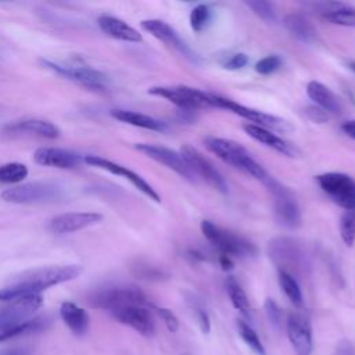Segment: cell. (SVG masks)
I'll return each mask as SVG.
<instances>
[{
    "mask_svg": "<svg viewBox=\"0 0 355 355\" xmlns=\"http://www.w3.org/2000/svg\"><path fill=\"white\" fill-rule=\"evenodd\" d=\"M46 326L47 320L43 318H33L19 324H0V341H6L8 338H14L18 336L37 333L46 329Z\"/></svg>",
    "mask_w": 355,
    "mask_h": 355,
    "instance_id": "f1b7e54d",
    "label": "cell"
},
{
    "mask_svg": "<svg viewBox=\"0 0 355 355\" xmlns=\"http://www.w3.org/2000/svg\"><path fill=\"white\" fill-rule=\"evenodd\" d=\"M42 64L62 78L96 93H105L110 87L108 76L92 67L80 64H64L50 60H42Z\"/></svg>",
    "mask_w": 355,
    "mask_h": 355,
    "instance_id": "5b68a950",
    "label": "cell"
},
{
    "mask_svg": "<svg viewBox=\"0 0 355 355\" xmlns=\"http://www.w3.org/2000/svg\"><path fill=\"white\" fill-rule=\"evenodd\" d=\"M211 97H212V103H214L215 108L227 110V111L247 119L248 123L258 125V126H262V128H266V129H282L286 125V122L283 119H280L275 115L262 112L259 110H255V108H251V107H247V105H243V104H239V103H236L230 98L222 97L219 94L211 93Z\"/></svg>",
    "mask_w": 355,
    "mask_h": 355,
    "instance_id": "7c38bea8",
    "label": "cell"
},
{
    "mask_svg": "<svg viewBox=\"0 0 355 355\" xmlns=\"http://www.w3.org/2000/svg\"><path fill=\"white\" fill-rule=\"evenodd\" d=\"M155 309H157L159 318L164 320V323H165V326L169 331L175 333V331L179 330V320L171 309H168V308H155Z\"/></svg>",
    "mask_w": 355,
    "mask_h": 355,
    "instance_id": "ab89813d",
    "label": "cell"
},
{
    "mask_svg": "<svg viewBox=\"0 0 355 355\" xmlns=\"http://www.w3.org/2000/svg\"><path fill=\"white\" fill-rule=\"evenodd\" d=\"M315 12L324 21L340 25L355 28V7L343 1H322L312 4Z\"/></svg>",
    "mask_w": 355,
    "mask_h": 355,
    "instance_id": "7402d4cb",
    "label": "cell"
},
{
    "mask_svg": "<svg viewBox=\"0 0 355 355\" xmlns=\"http://www.w3.org/2000/svg\"><path fill=\"white\" fill-rule=\"evenodd\" d=\"M3 130L11 136H29L40 139H57L61 135L58 126L50 121L39 118H24L8 122L3 126Z\"/></svg>",
    "mask_w": 355,
    "mask_h": 355,
    "instance_id": "2e32d148",
    "label": "cell"
},
{
    "mask_svg": "<svg viewBox=\"0 0 355 355\" xmlns=\"http://www.w3.org/2000/svg\"><path fill=\"white\" fill-rule=\"evenodd\" d=\"M0 355H28V352L22 348H4L0 349Z\"/></svg>",
    "mask_w": 355,
    "mask_h": 355,
    "instance_id": "bcb514c9",
    "label": "cell"
},
{
    "mask_svg": "<svg viewBox=\"0 0 355 355\" xmlns=\"http://www.w3.org/2000/svg\"><path fill=\"white\" fill-rule=\"evenodd\" d=\"M201 232L209 244L222 255H227L230 258H252L258 252L255 244L243 236L234 234L215 225L211 220H201Z\"/></svg>",
    "mask_w": 355,
    "mask_h": 355,
    "instance_id": "3957f363",
    "label": "cell"
},
{
    "mask_svg": "<svg viewBox=\"0 0 355 355\" xmlns=\"http://www.w3.org/2000/svg\"><path fill=\"white\" fill-rule=\"evenodd\" d=\"M237 331L243 341L258 355H265V348L263 344L261 343L258 334L244 322V320H237Z\"/></svg>",
    "mask_w": 355,
    "mask_h": 355,
    "instance_id": "e575fe53",
    "label": "cell"
},
{
    "mask_svg": "<svg viewBox=\"0 0 355 355\" xmlns=\"http://www.w3.org/2000/svg\"><path fill=\"white\" fill-rule=\"evenodd\" d=\"M101 220L103 215L98 212H67L54 216L49 222V229L55 234H65L94 226Z\"/></svg>",
    "mask_w": 355,
    "mask_h": 355,
    "instance_id": "e0dca14e",
    "label": "cell"
},
{
    "mask_svg": "<svg viewBox=\"0 0 355 355\" xmlns=\"http://www.w3.org/2000/svg\"><path fill=\"white\" fill-rule=\"evenodd\" d=\"M340 236L343 241L351 247L355 243V208L347 209L340 218Z\"/></svg>",
    "mask_w": 355,
    "mask_h": 355,
    "instance_id": "d6a6232c",
    "label": "cell"
},
{
    "mask_svg": "<svg viewBox=\"0 0 355 355\" xmlns=\"http://www.w3.org/2000/svg\"><path fill=\"white\" fill-rule=\"evenodd\" d=\"M111 315L118 322L130 326L144 337H153L155 324L150 315L148 308L144 306H125L111 311Z\"/></svg>",
    "mask_w": 355,
    "mask_h": 355,
    "instance_id": "ffe728a7",
    "label": "cell"
},
{
    "mask_svg": "<svg viewBox=\"0 0 355 355\" xmlns=\"http://www.w3.org/2000/svg\"><path fill=\"white\" fill-rule=\"evenodd\" d=\"M180 155L183 157L186 165L189 166L190 172L193 173L194 178H198L204 180L207 184H209L212 189L216 191L226 194L227 193V183L222 173L215 168V165L204 157L196 147L190 144H183L180 147Z\"/></svg>",
    "mask_w": 355,
    "mask_h": 355,
    "instance_id": "30bf717a",
    "label": "cell"
},
{
    "mask_svg": "<svg viewBox=\"0 0 355 355\" xmlns=\"http://www.w3.org/2000/svg\"><path fill=\"white\" fill-rule=\"evenodd\" d=\"M266 252L279 270H284L290 275L291 270L304 268L308 261L302 243L288 236H277L272 239L268 243Z\"/></svg>",
    "mask_w": 355,
    "mask_h": 355,
    "instance_id": "8992f818",
    "label": "cell"
},
{
    "mask_svg": "<svg viewBox=\"0 0 355 355\" xmlns=\"http://www.w3.org/2000/svg\"><path fill=\"white\" fill-rule=\"evenodd\" d=\"M209 19H211V10L207 4L196 6L191 10L190 17H189L190 26L194 32H201L207 26V24L209 22Z\"/></svg>",
    "mask_w": 355,
    "mask_h": 355,
    "instance_id": "d590c367",
    "label": "cell"
},
{
    "mask_svg": "<svg viewBox=\"0 0 355 355\" xmlns=\"http://www.w3.org/2000/svg\"><path fill=\"white\" fill-rule=\"evenodd\" d=\"M284 28L293 37L302 43H313L318 39V31L313 24L300 12H290L283 19Z\"/></svg>",
    "mask_w": 355,
    "mask_h": 355,
    "instance_id": "484cf974",
    "label": "cell"
},
{
    "mask_svg": "<svg viewBox=\"0 0 355 355\" xmlns=\"http://www.w3.org/2000/svg\"><path fill=\"white\" fill-rule=\"evenodd\" d=\"M308 97L327 114H340L343 107L340 98L323 83L318 80H311L306 85Z\"/></svg>",
    "mask_w": 355,
    "mask_h": 355,
    "instance_id": "d4e9b609",
    "label": "cell"
},
{
    "mask_svg": "<svg viewBox=\"0 0 355 355\" xmlns=\"http://www.w3.org/2000/svg\"><path fill=\"white\" fill-rule=\"evenodd\" d=\"M111 116L115 118L116 121H121L123 123L133 125V126H137L141 129L154 130V132H165L166 130L165 122H162L157 118H153L150 115L132 111V110L115 108V110H111Z\"/></svg>",
    "mask_w": 355,
    "mask_h": 355,
    "instance_id": "4316f807",
    "label": "cell"
},
{
    "mask_svg": "<svg viewBox=\"0 0 355 355\" xmlns=\"http://www.w3.org/2000/svg\"><path fill=\"white\" fill-rule=\"evenodd\" d=\"M83 162H86L90 166H96V168L104 169V171H107L110 173H114V175L125 178L137 190H140L143 194H146L150 200H153L155 202H161V197L155 191V189L144 178H141L139 173L130 171L129 168H126V166H123V165H121L118 162H114L111 159H107L104 157H100V155H83Z\"/></svg>",
    "mask_w": 355,
    "mask_h": 355,
    "instance_id": "4fadbf2b",
    "label": "cell"
},
{
    "mask_svg": "<svg viewBox=\"0 0 355 355\" xmlns=\"http://www.w3.org/2000/svg\"><path fill=\"white\" fill-rule=\"evenodd\" d=\"M33 159L43 166L69 169L80 165L83 162V155L58 147H39L33 154Z\"/></svg>",
    "mask_w": 355,
    "mask_h": 355,
    "instance_id": "44dd1931",
    "label": "cell"
},
{
    "mask_svg": "<svg viewBox=\"0 0 355 355\" xmlns=\"http://www.w3.org/2000/svg\"><path fill=\"white\" fill-rule=\"evenodd\" d=\"M349 68H351V71H352V72H355V61L349 64Z\"/></svg>",
    "mask_w": 355,
    "mask_h": 355,
    "instance_id": "7dc6e473",
    "label": "cell"
},
{
    "mask_svg": "<svg viewBox=\"0 0 355 355\" xmlns=\"http://www.w3.org/2000/svg\"><path fill=\"white\" fill-rule=\"evenodd\" d=\"M341 130L351 139L355 140V119H351V121H345L343 125H341Z\"/></svg>",
    "mask_w": 355,
    "mask_h": 355,
    "instance_id": "ee69618b",
    "label": "cell"
},
{
    "mask_svg": "<svg viewBox=\"0 0 355 355\" xmlns=\"http://www.w3.org/2000/svg\"><path fill=\"white\" fill-rule=\"evenodd\" d=\"M196 318L198 322V326L204 334H208L211 330V322L208 313L202 308H196Z\"/></svg>",
    "mask_w": 355,
    "mask_h": 355,
    "instance_id": "7bdbcfd3",
    "label": "cell"
},
{
    "mask_svg": "<svg viewBox=\"0 0 355 355\" xmlns=\"http://www.w3.org/2000/svg\"><path fill=\"white\" fill-rule=\"evenodd\" d=\"M268 191L273 197V208H275V216L276 220L287 227V229H297L301 226V209L300 205L293 196V193L283 186L280 182H277L273 176H269L266 182L263 183Z\"/></svg>",
    "mask_w": 355,
    "mask_h": 355,
    "instance_id": "ba28073f",
    "label": "cell"
},
{
    "mask_svg": "<svg viewBox=\"0 0 355 355\" xmlns=\"http://www.w3.org/2000/svg\"><path fill=\"white\" fill-rule=\"evenodd\" d=\"M248 64V57L244 53H236L232 54L225 62H223V68L230 69V71H237L244 68Z\"/></svg>",
    "mask_w": 355,
    "mask_h": 355,
    "instance_id": "60d3db41",
    "label": "cell"
},
{
    "mask_svg": "<svg viewBox=\"0 0 355 355\" xmlns=\"http://www.w3.org/2000/svg\"><path fill=\"white\" fill-rule=\"evenodd\" d=\"M133 272L136 276H139L140 279H146V280H161L165 279L166 275L164 270L155 268V266H150V265H144V263H139L133 268Z\"/></svg>",
    "mask_w": 355,
    "mask_h": 355,
    "instance_id": "74e56055",
    "label": "cell"
},
{
    "mask_svg": "<svg viewBox=\"0 0 355 355\" xmlns=\"http://www.w3.org/2000/svg\"><path fill=\"white\" fill-rule=\"evenodd\" d=\"M244 4L252 10V12L261 18L266 24H275L276 22V11L275 6L270 1L263 0H248L244 1Z\"/></svg>",
    "mask_w": 355,
    "mask_h": 355,
    "instance_id": "836d02e7",
    "label": "cell"
},
{
    "mask_svg": "<svg viewBox=\"0 0 355 355\" xmlns=\"http://www.w3.org/2000/svg\"><path fill=\"white\" fill-rule=\"evenodd\" d=\"M305 115L316 123H324L329 121V114L326 111H323L322 108H319L318 105H309L305 108Z\"/></svg>",
    "mask_w": 355,
    "mask_h": 355,
    "instance_id": "b9f144b4",
    "label": "cell"
},
{
    "mask_svg": "<svg viewBox=\"0 0 355 355\" xmlns=\"http://www.w3.org/2000/svg\"><path fill=\"white\" fill-rule=\"evenodd\" d=\"M135 148L137 151L143 153L146 157L154 159L155 162L162 164L168 169L176 172L183 179H186L189 182H196V178L190 172V169L186 165V162H184L183 157L180 155V153H178V151H175L172 148L164 147V146L148 144V143H139V144L135 146Z\"/></svg>",
    "mask_w": 355,
    "mask_h": 355,
    "instance_id": "5bb4252c",
    "label": "cell"
},
{
    "mask_svg": "<svg viewBox=\"0 0 355 355\" xmlns=\"http://www.w3.org/2000/svg\"><path fill=\"white\" fill-rule=\"evenodd\" d=\"M319 187L334 204L347 209L355 208V180L343 172H326L315 178Z\"/></svg>",
    "mask_w": 355,
    "mask_h": 355,
    "instance_id": "8fae6325",
    "label": "cell"
},
{
    "mask_svg": "<svg viewBox=\"0 0 355 355\" xmlns=\"http://www.w3.org/2000/svg\"><path fill=\"white\" fill-rule=\"evenodd\" d=\"M60 315L64 323L75 336H85L89 329L87 312L73 302L65 301L60 306Z\"/></svg>",
    "mask_w": 355,
    "mask_h": 355,
    "instance_id": "83f0119b",
    "label": "cell"
},
{
    "mask_svg": "<svg viewBox=\"0 0 355 355\" xmlns=\"http://www.w3.org/2000/svg\"><path fill=\"white\" fill-rule=\"evenodd\" d=\"M218 261H219V265L222 266L223 270H230V269H233V259H232L230 257L219 254Z\"/></svg>",
    "mask_w": 355,
    "mask_h": 355,
    "instance_id": "f6af8a7d",
    "label": "cell"
},
{
    "mask_svg": "<svg viewBox=\"0 0 355 355\" xmlns=\"http://www.w3.org/2000/svg\"><path fill=\"white\" fill-rule=\"evenodd\" d=\"M62 197V189L51 182H29L6 189L1 198L14 204L53 202Z\"/></svg>",
    "mask_w": 355,
    "mask_h": 355,
    "instance_id": "52a82bcc",
    "label": "cell"
},
{
    "mask_svg": "<svg viewBox=\"0 0 355 355\" xmlns=\"http://www.w3.org/2000/svg\"><path fill=\"white\" fill-rule=\"evenodd\" d=\"M204 144L212 154H215L223 162L259 180L261 183H265L266 179L270 176L266 172V169L252 158V155L247 151V148L237 141L223 139V137L208 136L204 139Z\"/></svg>",
    "mask_w": 355,
    "mask_h": 355,
    "instance_id": "6da1fadb",
    "label": "cell"
},
{
    "mask_svg": "<svg viewBox=\"0 0 355 355\" xmlns=\"http://www.w3.org/2000/svg\"><path fill=\"white\" fill-rule=\"evenodd\" d=\"M282 58L277 54H270L266 55L263 58H261L257 64H255V71L259 75H270L273 72H276L280 67H282Z\"/></svg>",
    "mask_w": 355,
    "mask_h": 355,
    "instance_id": "8d00e7d4",
    "label": "cell"
},
{
    "mask_svg": "<svg viewBox=\"0 0 355 355\" xmlns=\"http://www.w3.org/2000/svg\"><path fill=\"white\" fill-rule=\"evenodd\" d=\"M43 298L40 294L26 295L3 302L0 306V324H19L31 319L42 306Z\"/></svg>",
    "mask_w": 355,
    "mask_h": 355,
    "instance_id": "9a60e30c",
    "label": "cell"
},
{
    "mask_svg": "<svg viewBox=\"0 0 355 355\" xmlns=\"http://www.w3.org/2000/svg\"><path fill=\"white\" fill-rule=\"evenodd\" d=\"M265 312L268 315V319L269 322L275 326V327H279L280 323H282V309L279 308V305L272 300V298H266L265 300Z\"/></svg>",
    "mask_w": 355,
    "mask_h": 355,
    "instance_id": "f35d334b",
    "label": "cell"
},
{
    "mask_svg": "<svg viewBox=\"0 0 355 355\" xmlns=\"http://www.w3.org/2000/svg\"><path fill=\"white\" fill-rule=\"evenodd\" d=\"M243 129L254 140L259 141L261 144H263V146H266V147H269V148H272V150H275V151H277V153H280L286 157L294 158L300 154V151L295 146H293L291 143L279 137L270 129H266V128H262V126H258V125H252V123H248V122L243 125Z\"/></svg>",
    "mask_w": 355,
    "mask_h": 355,
    "instance_id": "603a6c76",
    "label": "cell"
},
{
    "mask_svg": "<svg viewBox=\"0 0 355 355\" xmlns=\"http://www.w3.org/2000/svg\"><path fill=\"white\" fill-rule=\"evenodd\" d=\"M277 279H279V284H280L282 290L284 291V294L290 300V302L294 306L301 308L304 305V297H302L301 288H300L295 277L284 270H279Z\"/></svg>",
    "mask_w": 355,
    "mask_h": 355,
    "instance_id": "f546056e",
    "label": "cell"
},
{
    "mask_svg": "<svg viewBox=\"0 0 355 355\" xmlns=\"http://www.w3.org/2000/svg\"><path fill=\"white\" fill-rule=\"evenodd\" d=\"M28 176V168L21 162H8L0 166V183H18Z\"/></svg>",
    "mask_w": 355,
    "mask_h": 355,
    "instance_id": "1f68e13d",
    "label": "cell"
},
{
    "mask_svg": "<svg viewBox=\"0 0 355 355\" xmlns=\"http://www.w3.org/2000/svg\"><path fill=\"white\" fill-rule=\"evenodd\" d=\"M141 28L148 32L150 35H153L155 39L161 40L162 43H165L169 47H173L175 50H178L180 54H183L186 58L194 61L196 55L191 53V50L187 47V44L179 37L178 32L165 21L162 19H144L140 22Z\"/></svg>",
    "mask_w": 355,
    "mask_h": 355,
    "instance_id": "d6986e66",
    "label": "cell"
},
{
    "mask_svg": "<svg viewBox=\"0 0 355 355\" xmlns=\"http://www.w3.org/2000/svg\"><path fill=\"white\" fill-rule=\"evenodd\" d=\"M225 287H226L227 295H229L233 306L237 311H240L243 315H250V301L247 298L245 291L241 288V286L237 283V280L233 276L227 277Z\"/></svg>",
    "mask_w": 355,
    "mask_h": 355,
    "instance_id": "4dcf8cb0",
    "label": "cell"
},
{
    "mask_svg": "<svg viewBox=\"0 0 355 355\" xmlns=\"http://www.w3.org/2000/svg\"><path fill=\"white\" fill-rule=\"evenodd\" d=\"M80 265H57L33 270H26L12 279V284H18L29 294H40L43 290L73 280L82 273Z\"/></svg>",
    "mask_w": 355,
    "mask_h": 355,
    "instance_id": "7a4b0ae2",
    "label": "cell"
},
{
    "mask_svg": "<svg viewBox=\"0 0 355 355\" xmlns=\"http://www.w3.org/2000/svg\"><path fill=\"white\" fill-rule=\"evenodd\" d=\"M98 26L107 36L114 37L116 40L130 42V43H137L143 40L137 29H135L125 21L112 15H101L98 18Z\"/></svg>",
    "mask_w": 355,
    "mask_h": 355,
    "instance_id": "cb8c5ba5",
    "label": "cell"
},
{
    "mask_svg": "<svg viewBox=\"0 0 355 355\" xmlns=\"http://www.w3.org/2000/svg\"><path fill=\"white\" fill-rule=\"evenodd\" d=\"M287 336L297 355H311L312 327L308 318L301 313H291L287 318Z\"/></svg>",
    "mask_w": 355,
    "mask_h": 355,
    "instance_id": "ac0fdd59",
    "label": "cell"
},
{
    "mask_svg": "<svg viewBox=\"0 0 355 355\" xmlns=\"http://www.w3.org/2000/svg\"><path fill=\"white\" fill-rule=\"evenodd\" d=\"M89 304L94 308L114 311L125 306H151L147 295L136 286L103 287L89 297Z\"/></svg>",
    "mask_w": 355,
    "mask_h": 355,
    "instance_id": "277c9868",
    "label": "cell"
},
{
    "mask_svg": "<svg viewBox=\"0 0 355 355\" xmlns=\"http://www.w3.org/2000/svg\"><path fill=\"white\" fill-rule=\"evenodd\" d=\"M148 93L162 97L183 111H194L200 108H215L211 93L190 86H154Z\"/></svg>",
    "mask_w": 355,
    "mask_h": 355,
    "instance_id": "9c48e42d",
    "label": "cell"
}]
</instances>
